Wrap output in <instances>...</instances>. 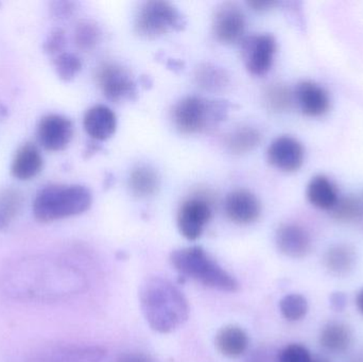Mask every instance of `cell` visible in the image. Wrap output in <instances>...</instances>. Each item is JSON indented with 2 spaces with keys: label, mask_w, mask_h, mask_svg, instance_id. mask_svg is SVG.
<instances>
[{
  "label": "cell",
  "mask_w": 363,
  "mask_h": 362,
  "mask_svg": "<svg viewBox=\"0 0 363 362\" xmlns=\"http://www.w3.org/2000/svg\"><path fill=\"white\" fill-rule=\"evenodd\" d=\"M140 308L153 331L172 333L188 319L187 300L176 285L161 276L147 278L140 290Z\"/></svg>",
  "instance_id": "1"
},
{
  "label": "cell",
  "mask_w": 363,
  "mask_h": 362,
  "mask_svg": "<svg viewBox=\"0 0 363 362\" xmlns=\"http://www.w3.org/2000/svg\"><path fill=\"white\" fill-rule=\"evenodd\" d=\"M91 193L81 185H49L38 191L33 202V215L43 223L77 216L86 212Z\"/></svg>",
  "instance_id": "2"
},
{
  "label": "cell",
  "mask_w": 363,
  "mask_h": 362,
  "mask_svg": "<svg viewBox=\"0 0 363 362\" xmlns=\"http://www.w3.org/2000/svg\"><path fill=\"white\" fill-rule=\"evenodd\" d=\"M170 261L183 278H192L209 288L225 293L238 290L237 281L200 247L174 251Z\"/></svg>",
  "instance_id": "3"
},
{
  "label": "cell",
  "mask_w": 363,
  "mask_h": 362,
  "mask_svg": "<svg viewBox=\"0 0 363 362\" xmlns=\"http://www.w3.org/2000/svg\"><path fill=\"white\" fill-rule=\"evenodd\" d=\"M225 113L224 104L191 96L184 98L174 106L172 119L182 133L196 134L217 125Z\"/></svg>",
  "instance_id": "4"
},
{
  "label": "cell",
  "mask_w": 363,
  "mask_h": 362,
  "mask_svg": "<svg viewBox=\"0 0 363 362\" xmlns=\"http://www.w3.org/2000/svg\"><path fill=\"white\" fill-rule=\"evenodd\" d=\"M184 19L178 9L167 1L145 2L135 18V30L140 36L155 38L182 29Z\"/></svg>",
  "instance_id": "5"
},
{
  "label": "cell",
  "mask_w": 363,
  "mask_h": 362,
  "mask_svg": "<svg viewBox=\"0 0 363 362\" xmlns=\"http://www.w3.org/2000/svg\"><path fill=\"white\" fill-rule=\"evenodd\" d=\"M97 83L104 95L113 102L132 99L136 85L130 72L119 64L104 63L98 68Z\"/></svg>",
  "instance_id": "6"
},
{
  "label": "cell",
  "mask_w": 363,
  "mask_h": 362,
  "mask_svg": "<svg viewBox=\"0 0 363 362\" xmlns=\"http://www.w3.org/2000/svg\"><path fill=\"white\" fill-rule=\"evenodd\" d=\"M277 53V40L271 34L252 35L242 40V57L247 70L262 76L272 67Z\"/></svg>",
  "instance_id": "7"
},
{
  "label": "cell",
  "mask_w": 363,
  "mask_h": 362,
  "mask_svg": "<svg viewBox=\"0 0 363 362\" xmlns=\"http://www.w3.org/2000/svg\"><path fill=\"white\" fill-rule=\"evenodd\" d=\"M211 202L202 195L186 200L178 214V227L182 235L188 240L200 238L205 225L211 220Z\"/></svg>",
  "instance_id": "8"
},
{
  "label": "cell",
  "mask_w": 363,
  "mask_h": 362,
  "mask_svg": "<svg viewBox=\"0 0 363 362\" xmlns=\"http://www.w3.org/2000/svg\"><path fill=\"white\" fill-rule=\"evenodd\" d=\"M38 140L48 151H62L70 144L74 125L67 117L51 114L43 117L38 125Z\"/></svg>",
  "instance_id": "9"
},
{
  "label": "cell",
  "mask_w": 363,
  "mask_h": 362,
  "mask_svg": "<svg viewBox=\"0 0 363 362\" xmlns=\"http://www.w3.org/2000/svg\"><path fill=\"white\" fill-rule=\"evenodd\" d=\"M268 161L284 172L298 171L305 159V150L300 140L289 135L275 138L269 146Z\"/></svg>",
  "instance_id": "10"
},
{
  "label": "cell",
  "mask_w": 363,
  "mask_h": 362,
  "mask_svg": "<svg viewBox=\"0 0 363 362\" xmlns=\"http://www.w3.org/2000/svg\"><path fill=\"white\" fill-rule=\"evenodd\" d=\"M104 357L97 346H55L34 353L27 362H104Z\"/></svg>",
  "instance_id": "11"
},
{
  "label": "cell",
  "mask_w": 363,
  "mask_h": 362,
  "mask_svg": "<svg viewBox=\"0 0 363 362\" xmlns=\"http://www.w3.org/2000/svg\"><path fill=\"white\" fill-rule=\"evenodd\" d=\"M245 31L243 11L234 4H224L213 17V32L220 42L230 44L239 42Z\"/></svg>",
  "instance_id": "12"
},
{
  "label": "cell",
  "mask_w": 363,
  "mask_h": 362,
  "mask_svg": "<svg viewBox=\"0 0 363 362\" xmlns=\"http://www.w3.org/2000/svg\"><path fill=\"white\" fill-rule=\"evenodd\" d=\"M226 216L236 225L255 222L262 213L259 200L247 189H236L228 193L224 203Z\"/></svg>",
  "instance_id": "13"
},
{
  "label": "cell",
  "mask_w": 363,
  "mask_h": 362,
  "mask_svg": "<svg viewBox=\"0 0 363 362\" xmlns=\"http://www.w3.org/2000/svg\"><path fill=\"white\" fill-rule=\"evenodd\" d=\"M275 242L279 250L291 259L306 257L313 249L311 234L296 223L281 225L275 234Z\"/></svg>",
  "instance_id": "14"
},
{
  "label": "cell",
  "mask_w": 363,
  "mask_h": 362,
  "mask_svg": "<svg viewBox=\"0 0 363 362\" xmlns=\"http://www.w3.org/2000/svg\"><path fill=\"white\" fill-rule=\"evenodd\" d=\"M294 99L303 114L308 117H321L330 108L328 91L313 81H302L294 91Z\"/></svg>",
  "instance_id": "15"
},
{
  "label": "cell",
  "mask_w": 363,
  "mask_h": 362,
  "mask_svg": "<svg viewBox=\"0 0 363 362\" xmlns=\"http://www.w3.org/2000/svg\"><path fill=\"white\" fill-rule=\"evenodd\" d=\"M83 125L86 133L94 140H106L116 131V115L108 106L98 104L87 111Z\"/></svg>",
  "instance_id": "16"
},
{
  "label": "cell",
  "mask_w": 363,
  "mask_h": 362,
  "mask_svg": "<svg viewBox=\"0 0 363 362\" xmlns=\"http://www.w3.org/2000/svg\"><path fill=\"white\" fill-rule=\"evenodd\" d=\"M43 164L44 162L38 147L27 142L17 150L11 165V174L19 181L32 180L42 171Z\"/></svg>",
  "instance_id": "17"
},
{
  "label": "cell",
  "mask_w": 363,
  "mask_h": 362,
  "mask_svg": "<svg viewBox=\"0 0 363 362\" xmlns=\"http://www.w3.org/2000/svg\"><path fill=\"white\" fill-rule=\"evenodd\" d=\"M306 195L311 205L324 210H332L340 199L336 184L324 174H318L311 179Z\"/></svg>",
  "instance_id": "18"
},
{
  "label": "cell",
  "mask_w": 363,
  "mask_h": 362,
  "mask_svg": "<svg viewBox=\"0 0 363 362\" xmlns=\"http://www.w3.org/2000/svg\"><path fill=\"white\" fill-rule=\"evenodd\" d=\"M357 254L355 249L347 244H334L323 256V265L335 276H349L356 267Z\"/></svg>",
  "instance_id": "19"
},
{
  "label": "cell",
  "mask_w": 363,
  "mask_h": 362,
  "mask_svg": "<svg viewBox=\"0 0 363 362\" xmlns=\"http://www.w3.org/2000/svg\"><path fill=\"white\" fill-rule=\"evenodd\" d=\"M353 339L351 327L338 321H332L324 325L319 336L322 348L335 354L347 352L351 348Z\"/></svg>",
  "instance_id": "20"
},
{
  "label": "cell",
  "mask_w": 363,
  "mask_h": 362,
  "mask_svg": "<svg viewBox=\"0 0 363 362\" xmlns=\"http://www.w3.org/2000/svg\"><path fill=\"white\" fill-rule=\"evenodd\" d=\"M215 344L222 355L230 358H237L247 352L249 348V337L240 327L230 325L218 332Z\"/></svg>",
  "instance_id": "21"
},
{
  "label": "cell",
  "mask_w": 363,
  "mask_h": 362,
  "mask_svg": "<svg viewBox=\"0 0 363 362\" xmlns=\"http://www.w3.org/2000/svg\"><path fill=\"white\" fill-rule=\"evenodd\" d=\"M129 186L136 197H151L159 189L160 178L152 168L140 166L130 174Z\"/></svg>",
  "instance_id": "22"
},
{
  "label": "cell",
  "mask_w": 363,
  "mask_h": 362,
  "mask_svg": "<svg viewBox=\"0 0 363 362\" xmlns=\"http://www.w3.org/2000/svg\"><path fill=\"white\" fill-rule=\"evenodd\" d=\"M262 140L258 130L254 128L243 127L233 132L226 140L228 149L236 154L250 152L259 145Z\"/></svg>",
  "instance_id": "23"
},
{
  "label": "cell",
  "mask_w": 363,
  "mask_h": 362,
  "mask_svg": "<svg viewBox=\"0 0 363 362\" xmlns=\"http://www.w3.org/2000/svg\"><path fill=\"white\" fill-rule=\"evenodd\" d=\"M23 195L14 188L0 191V230L10 225L23 205Z\"/></svg>",
  "instance_id": "24"
},
{
  "label": "cell",
  "mask_w": 363,
  "mask_h": 362,
  "mask_svg": "<svg viewBox=\"0 0 363 362\" xmlns=\"http://www.w3.org/2000/svg\"><path fill=\"white\" fill-rule=\"evenodd\" d=\"M279 310L286 320L298 322L306 317L309 310L308 302L300 293H290L279 302Z\"/></svg>",
  "instance_id": "25"
},
{
  "label": "cell",
  "mask_w": 363,
  "mask_h": 362,
  "mask_svg": "<svg viewBox=\"0 0 363 362\" xmlns=\"http://www.w3.org/2000/svg\"><path fill=\"white\" fill-rule=\"evenodd\" d=\"M294 95L283 84H272L264 91V101L269 108L274 112L289 110L294 103Z\"/></svg>",
  "instance_id": "26"
},
{
  "label": "cell",
  "mask_w": 363,
  "mask_h": 362,
  "mask_svg": "<svg viewBox=\"0 0 363 362\" xmlns=\"http://www.w3.org/2000/svg\"><path fill=\"white\" fill-rule=\"evenodd\" d=\"M196 78L201 87L205 89H213V91L222 89L228 82L225 72L211 65H204L199 68Z\"/></svg>",
  "instance_id": "27"
},
{
  "label": "cell",
  "mask_w": 363,
  "mask_h": 362,
  "mask_svg": "<svg viewBox=\"0 0 363 362\" xmlns=\"http://www.w3.org/2000/svg\"><path fill=\"white\" fill-rule=\"evenodd\" d=\"M333 217L341 222L357 220L362 214V204L356 198H340L332 210Z\"/></svg>",
  "instance_id": "28"
},
{
  "label": "cell",
  "mask_w": 363,
  "mask_h": 362,
  "mask_svg": "<svg viewBox=\"0 0 363 362\" xmlns=\"http://www.w3.org/2000/svg\"><path fill=\"white\" fill-rule=\"evenodd\" d=\"M55 72L61 80L70 81L77 76L82 67L80 57L70 52H62L55 59Z\"/></svg>",
  "instance_id": "29"
},
{
  "label": "cell",
  "mask_w": 363,
  "mask_h": 362,
  "mask_svg": "<svg viewBox=\"0 0 363 362\" xmlns=\"http://www.w3.org/2000/svg\"><path fill=\"white\" fill-rule=\"evenodd\" d=\"M100 32L97 26L89 21H82L77 25L74 42L82 50H91L99 40Z\"/></svg>",
  "instance_id": "30"
},
{
  "label": "cell",
  "mask_w": 363,
  "mask_h": 362,
  "mask_svg": "<svg viewBox=\"0 0 363 362\" xmlns=\"http://www.w3.org/2000/svg\"><path fill=\"white\" fill-rule=\"evenodd\" d=\"M313 357L306 346L291 344H288L277 354V362H311Z\"/></svg>",
  "instance_id": "31"
},
{
  "label": "cell",
  "mask_w": 363,
  "mask_h": 362,
  "mask_svg": "<svg viewBox=\"0 0 363 362\" xmlns=\"http://www.w3.org/2000/svg\"><path fill=\"white\" fill-rule=\"evenodd\" d=\"M65 44V32L60 29V28H57V29H53L47 36L43 49H44L45 53H47V55H55L57 57L60 53H62Z\"/></svg>",
  "instance_id": "32"
},
{
  "label": "cell",
  "mask_w": 363,
  "mask_h": 362,
  "mask_svg": "<svg viewBox=\"0 0 363 362\" xmlns=\"http://www.w3.org/2000/svg\"><path fill=\"white\" fill-rule=\"evenodd\" d=\"M74 11V4L67 1L52 2L50 6V12L55 18H68Z\"/></svg>",
  "instance_id": "33"
},
{
  "label": "cell",
  "mask_w": 363,
  "mask_h": 362,
  "mask_svg": "<svg viewBox=\"0 0 363 362\" xmlns=\"http://www.w3.org/2000/svg\"><path fill=\"white\" fill-rule=\"evenodd\" d=\"M277 356L271 349L260 348L250 355L247 362H277Z\"/></svg>",
  "instance_id": "34"
},
{
  "label": "cell",
  "mask_w": 363,
  "mask_h": 362,
  "mask_svg": "<svg viewBox=\"0 0 363 362\" xmlns=\"http://www.w3.org/2000/svg\"><path fill=\"white\" fill-rule=\"evenodd\" d=\"M330 303L335 312H343L347 305V295L340 291L333 293L330 298Z\"/></svg>",
  "instance_id": "35"
},
{
  "label": "cell",
  "mask_w": 363,
  "mask_h": 362,
  "mask_svg": "<svg viewBox=\"0 0 363 362\" xmlns=\"http://www.w3.org/2000/svg\"><path fill=\"white\" fill-rule=\"evenodd\" d=\"M116 362H153V361L147 355L133 353V354H128L121 357Z\"/></svg>",
  "instance_id": "36"
},
{
  "label": "cell",
  "mask_w": 363,
  "mask_h": 362,
  "mask_svg": "<svg viewBox=\"0 0 363 362\" xmlns=\"http://www.w3.org/2000/svg\"><path fill=\"white\" fill-rule=\"evenodd\" d=\"M250 6H253L255 10H266L274 4V2L271 1H252L249 2Z\"/></svg>",
  "instance_id": "37"
},
{
  "label": "cell",
  "mask_w": 363,
  "mask_h": 362,
  "mask_svg": "<svg viewBox=\"0 0 363 362\" xmlns=\"http://www.w3.org/2000/svg\"><path fill=\"white\" fill-rule=\"evenodd\" d=\"M356 305L363 316V288L358 293L357 298H356Z\"/></svg>",
  "instance_id": "38"
},
{
  "label": "cell",
  "mask_w": 363,
  "mask_h": 362,
  "mask_svg": "<svg viewBox=\"0 0 363 362\" xmlns=\"http://www.w3.org/2000/svg\"><path fill=\"white\" fill-rule=\"evenodd\" d=\"M8 108L0 102V121L4 120L8 117Z\"/></svg>",
  "instance_id": "39"
},
{
  "label": "cell",
  "mask_w": 363,
  "mask_h": 362,
  "mask_svg": "<svg viewBox=\"0 0 363 362\" xmlns=\"http://www.w3.org/2000/svg\"><path fill=\"white\" fill-rule=\"evenodd\" d=\"M311 362H330V359L326 358L323 356H313V361Z\"/></svg>",
  "instance_id": "40"
},
{
  "label": "cell",
  "mask_w": 363,
  "mask_h": 362,
  "mask_svg": "<svg viewBox=\"0 0 363 362\" xmlns=\"http://www.w3.org/2000/svg\"><path fill=\"white\" fill-rule=\"evenodd\" d=\"M353 362H363V354L358 355V356L354 359Z\"/></svg>",
  "instance_id": "41"
}]
</instances>
